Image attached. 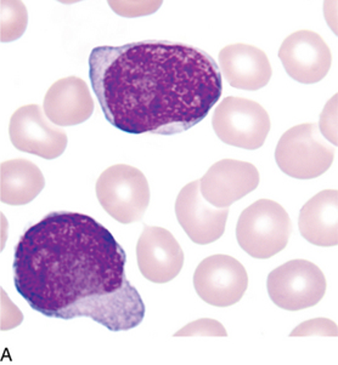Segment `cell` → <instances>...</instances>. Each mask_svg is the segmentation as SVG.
<instances>
[{
    "mask_svg": "<svg viewBox=\"0 0 338 365\" xmlns=\"http://www.w3.org/2000/svg\"><path fill=\"white\" fill-rule=\"evenodd\" d=\"M334 147L315 124H301L282 135L275 150V160L286 175L299 180L325 174L334 163Z\"/></svg>",
    "mask_w": 338,
    "mask_h": 365,
    "instance_id": "5",
    "label": "cell"
},
{
    "mask_svg": "<svg viewBox=\"0 0 338 365\" xmlns=\"http://www.w3.org/2000/svg\"><path fill=\"white\" fill-rule=\"evenodd\" d=\"M126 252L90 216L55 211L21 237L14 255V284L46 317H88L111 331L138 327L145 304L126 279Z\"/></svg>",
    "mask_w": 338,
    "mask_h": 365,
    "instance_id": "1",
    "label": "cell"
},
{
    "mask_svg": "<svg viewBox=\"0 0 338 365\" xmlns=\"http://www.w3.org/2000/svg\"><path fill=\"white\" fill-rule=\"evenodd\" d=\"M89 77L107 122L133 135L189 130L207 117L223 93L213 57L178 41L94 48Z\"/></svg>",
    "mask_w": 338,
    "mask_h": 365,
    "instance_id": "2",
    "label": "cell"
},
{
    "mask_svg": "<svg viewBox=\"0 0 338 365\" xmlns=\"http://www.w3.org/2000/svg\"><path fill=\"white\" fill-rule=\"evenodd\" d=\"M174 336H228L224 327L214 319H199L185 325Z\"/></svg>",
    "mask_w": 338,
    "mask_h": 365,
    "instance_id": "19",
    "label": "cell"
},
{
    "mask_svg": "<svg viewBox=\"0 0 338 365\" xmlns=\"http://www.w3.org/2000/svg\"><path fill=\"white\" fill-rule=\"evenodd\" d=\"M9 135L17 150L49 160L59 158L67 147L65 131L51 125L38 105L24 106L13 114Z\"/></svg>",
    "mask_w": 338,
    "mask_h": 365,
    "instance_id": "9",
    "label": "cell"
},
{
    "mask_svg": "<svg viewBox=\"0 0 338 365\" xmlns=\"http://www.w3.org/2000/svg\"><path fill=\"white\" fill-rule=\"evenodd\" d=\"M136 259L139 269L146 279L164 284L182 271L184 252L171 232L145 226L136 244Z\"/></svg>",
    "mask_w": 338,
    "mask_h": 365,
    "instance_id": "12",
    "label": "cell"
},
{
    "mask_svg": "<svg viewBox=\"0 0 338 365\" xmlns=\"http://www.w3.org/2000/svg\"><path fill=\"white\" fill-rule=\"evenodd\" d=\"M219 69L232 88L256 90L269 83L273 69L267 53L249 44H232L219 53Z\"/></svg>",
    "mask_w": 338,
    "mask_h": 365,
    "instance_id": "14",
    "label": "cell"
},
{
    "mask_svg": "<svg viewBox=\"0 0 338 365\" xmlns=\"http://www.w3.org/2000/svg\"><path fill=\"white\" fill-rule=\"evenodd\" d=\"M302 237L318 247L338 244V191L325 190L308 200L299 212Z\"/></svg>",
    "mask_w": 338,
    "mask_h": 365,
    "instance_id": "16",
    "label": "cell"
},
{
    "mask_svg": "<svg viewBox=\"0 0 338 365\" xmlns=\"http://www.w3.org/2000/svg\"><path fill=\"white\" fill-rule=\"evenodd\" d=\"M267 288L277 307L301 311L318 304L326 292L322 269L307 260H292L269 273Z\"/></svg>",
    "mask_w": 338,
    "mask_h": 365,
    "instance_id": "7",
    "label": "cell"
},
{
    "mask_svg": "<svg viewBox=\"0 0 338 365\" xmlns=\"http://www.w3.org/2000/svg\"><path fill=\"white\" fill-rule=\"evenodd\" d=\"M27 11L20 1H1V41H16L25 32Z\"/></svg>",
    "mask_w": 338,
    "mask_h": 365,
    "instance_id": "18",
    "label": "cell"
},
{
    "mask_svg": "<svg viewBox=\"0 0 338 365\" xmlns=\"http://www.w3.org/2000/svg\"><path fill=\"white\" fill-rule=\"evenodd\" d=\"M176 215L189 238L194 243L206 245L224 235L229 207L219 209L204 202L200 181H194L184 187L177 197Z\"/></svg>",
    "mask_w": 338,
    "mask_h": 365,
    "instance_id": "13",
    "label": "cell"
},
{
    "mask_svg": "<svg viewBox=\"0 0 338 365\" xmlns=\"http://www.w3.org/2000/svg\"><path fill=\"white\" fill-rule=\"evenodd\" d=\"M96 197L107 214L129 225L143 219L150 204V187L136 168L117 164L99 176Z\"/></svg>",
    "mask_w": 338,
    "mask_h": 365,
    "instance_id": "4",
    "label": "cell"
},
{
    "mask_svg": "<svg viewBox=\"0 0 338 365\" xmlns=\"http://www.w3.org/2000/svg\"><path fill=\"white\" fill-rule=\"evenodd\" d=\"M337 336V324L330 319H312L298 325L291 336Z\"/></svg>",
    "mask_w": 338,
    "mask_h": 365,
    "instance_id": "20",
    "label": "cell"
},
{
    "mask_svg": "<svg viewBox=\"0 0 338 365\" xmlns=\"http://www.w3.org/2000/svg\"><path fill=\"white\" fill-rule=\"evenodd\" d=\"M259 185L257 168L247 162L223 159L200 180L201 195L213 207L225 209L254 191Z\"/></svg>",
    "mask_w": 338,
    "mask_h": 365,
    "instance_id": "11",
    "label": "cell"
},
{
    "mask_svg": "<svg viewBox=\"0 0 338 365\" xmlns=\"http://www.w3.org/2000/svg\"><path fill=\"white\" fill-rule=\"evenodd\" d=\"M318 128L324 138H327L334 147L337 146V95L331 98L322 110Z\"/></svg>",
    "mask_w": 338,
    "mask_h": 365,
    "instance_id": "21",
    "label": "cell"
},
{
    "mask_svg": "<svg viewBox=\"0 0 338 365\" xmlns=\"http://www.w3.org/2000/svg\"><path fill=\"white\" fill-rule=\"evenodd\" d=\"M212 125L217 136L227 145L258 150L269 134L270 118L257 102L229 96L217 106Z\"/></svg>",
    "mask_w": 338,
    "mask_h": 365,
    "instance_id": "6",
    "label": "cell"
},
{
    "mask_svg": "<svg viewBox=\"0 0 338 365\" xmlns=\"http://www.w3.org/2000/svg\"><path fill=\"white\" fill-rule=\"evenodd\" d=\"M279 57L289 77L302 84L322 81L331 68L332 55L318 33L302 29L282 41Z\"/></svg>",
    "mask_w": 338,
    "mask_h": 365,
    "instance_id": "10",
    "label": "cell"
},
{
    "mask_svg": "<svg viewBox=\"0 0 338 365\" xmlns=\"http://www.w3.org/2000/svg\"><path fill=\"white\" fill-rule=\"evenodd\" d=\"M45 186L41 169L27 159L1 163L0 199L8 205H25L32 202Z\"/></svg>",
    "mask_w": 338,
    "mask_h": 365,
    "instance_id": "17",
    "label": "cell"
},
{
    "mask_svg": "<svg viewBox=\"0 0 338 365\" xmlns=\"http://www.w3.org/2000/svg\"><path fill=\"white\" fill-rule=\"evenodd\" d=\"M199 297L216 307H228L242 299L249 287V276L241 262L228 255L204 259L194 274Z\"/></svg>",
    "mask_w": 338,
    "mask_h": 365,
    "instance_id": "8",
    "label": "cell"
},
{
    "mask_svg": "<svg viewBox=\"0 0 338 365\" xmlns=\"http://www.w3.org/2000/svg\"><path fill=\"white\" fill-rule=\"evenodd\" d=\"M43 110L50 122L56 125H78L91 117L94 101L83 79L62 78L50 86L45 95Z\"/></svg>",
    "mask_w": 338,
    "mask_h": 365,
    "instance_id": "15",
    "label": "cell"
},
{
    "mask_svg": "<svg viewBox=\"0 0 338 365\" xmlns=\"http://www.w3.org/2000/svg\"><path fill=\"white\" fill-rule=\"evenodd\" d=\"M292 233V222L280 204L259 199L246 207L237 221L241 248L254 259H269L282 252Z\"/></svg>",
    "mask_w": 338,
    "mask_h": 365,
    "instance_id": "3",
    "label": "cell"
}]
</instances>
